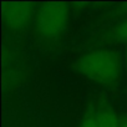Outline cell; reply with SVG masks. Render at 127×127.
<instances>
[{"label":"cell","mask_w":127,"mask_h":127,"mask_svg":"<svg viewBox=\"0 0 127 127\" xmlns=\"http://www.w3.org/2000/svg\"><path fill=\"white\" fill-rule=\"evenodd\" d=\"M77 70L95 82L110 84L118 75V61L111 51L95 50L77 61Z\"/></svg>","instance_id":"cell-1"},{"label":"cell","mask_w":127,"mask_h":127,"mask_svg":"<svg viewBox=\"0 0 127 127\" xmlns=\"http://www.w3.org/2000/svg\"><path fill=\"white\" fill-rule=\"evenodd\" d=\"M69 20V10L64 4H46L44 5L36 19L37 31L45 37L57 36Z\"/></svg>","instance_id":"cell-2"},{"label":"cell","mask_w":127,"mask_h":127,"mask_svg":"<svg viewBox=\"0 0 127 127\" xmlns=\"http://www.w3.org/2000/svg\"><path fill=\"white\" fill-rule=\"evenodd\" d=\"M31 8L28 4H8L4 10V19L9 28H21L30 18Z\"/></svg>","instance_id":"cell-3"},{"label":"cell","mask_w":127,"mask_h":127,"mask_svg":"<svg viewBox=\"0 0 127 127\" xmlns=\"http://www.w3.org/2000/svg\"><path fill=\"white\" fill-rule=\"evenodd\" d=\"M97 127H120L117 116L111 110H103L95 115Z\"/></svg>","instance_id":"cell-4"},{"label":"cell","mask_w":127,"mask_h":127,"mask_svg":"<svg viewBox=\"0 0 127 127\" xmlns=\"http://www.w3.org/2000/svg\"><path fill=\"white\" fill-rule=\"evenodd\" d=\"M81 127H97L95 116H94V115H90V116L85 117V120H84L82 123H81Z\"/></svg>","instance_id":"cell-5"},{"label":"cell","mask_w":127,"mask_h":127,"mask_svg":"<svg viewBox=\"0 0 127 127\" xmlns=\"http://www.w3.org/2000/svg\"><path fill=\"white\" fill-rule=\"evenodd\" d=\"M117 35H118L121 39H123V40L127 41V20L120 25V28H118V30H117Z\"/></svg>","instance_id":"cell-6"},{"label":"cell","mask_w":127,"mask_h":127,"mask_svg":"<svg viewBox=\"0 0 127 127\" xmlns=\"http://www.w3.org/2000/svg\"><path fill=\"white\" fill-rule=\"evenodd\" d=\"M121 127H127V121H126V122H125V123H123V125H122Z\"/></svg>","instance_id":"cell-7"},{"label":"cell","mask_w":127,"mask_h":127,"mask_svg":"<svg viewBox=\"0 0 127 127\" xmlns=\"http://www.w3.org/2000/svg\"><path fill=\"white\" fill-rule=\"evenodd\" d=\"M126 61H127V51H126Z\"/></svg>","instance_id":"cell-8"}]
</instances>
